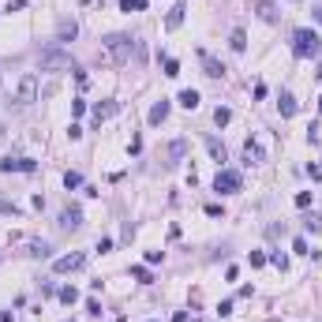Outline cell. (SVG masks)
<instances>
[{"label": "cell", "instance_id": "83f0119b", "mask_svg": "<svg viewBox=\"0 0 322 322\" xmlns=\"http://www.w3.org/2000/svg\"><path fill=\"white\" fill-rule=\"evenodd\" d=\"M165 75H169V79H176V75H180V60H173V56H165Z\"/></svg>", "mask_w": 322, "mask_h": 322}, {"label": "cell", "instance_id": "836d02e7", "mask_svg": "<svg viewBox=\"0 0 322 322\" xmlns=\"http://www.w3.org/2000/svg\"><path fill=\"white\" fill-rule=\"evenodd\" d=\"M68 139H71V143H75V139H83V128L75 124V120H71V124H68Z\"/></svg>", "mask_w": 322, "mask_h": 322}, {"label": "cell", "instance_id": "7c38bea8", "mask_svg": "<svg viewBox=\"0 0 322 322\" xmlns=\"http://www.w3.org/2000/svg\"><path fill=\"white\" fill-rule=\"evenodd\" d=\"M75 34H79V23H75V19H60V23H56V42H71Z\"/></svg>", "mask_w": 322, "mask_h": 322}, {"label": "cell", "instance_id": "7a4b0ae2", "mask_svg": "<svg viewBox=\"0 0 322 322\" xmlns=\"http://www.w3.org/2000/svg\"><path fill=\"white\" fill-rule=\"evenodd\" d=\"M322 49V37L315 30H307V26H300L296 34H292V56L296 60H307V56H318Z\"/></svg>", "mask_w": 322, "mask_h": 322}, {"label": "cell", "instance_id": "f35d334b", "mask_svg": "<svg viewBox=\"0 0 322 322\" xmlns=\"http://www.w3.org/2000/svg\"><path fill=\"white\" fill-rule=\"evenodd\" d=\"M315 19H318V23H322V4H318V8H315Z\"/></svg>", "mask_w": 322, "mask_h": 322}, {"label": "cell", "instance_id": "d6a6232c", "mask_svg": "<svg viewBox=\"0 0 322 322\" xmlns=\"http://www.w3.org/2000/svg\"><path fill=\"white\" fill-rule=\"evenodd\" d=\"M296 206H300V210H307V206H311V191H300L296 195Z\"/></svg>", "mask_w": 322, "mask_h": 322}, {"label": "cell", "instance_id": "9a60e30c", "mask_svg": "<svg viewBox=\"0 0 322 322\" xmlns=\"http://www.w3.org/2000/svg\"><path fill=\"white\" fill-rule=\"evenodd\" d=\"M165 116H169V101H165V98H161V101H157V105H154V109H150V116H146V120H150V124H165Z\"/></svg>", "mask_w": 322, "mask_h": 322}, {"label": "cell", "instance_id": "4316f807", "mask_svg": "<svg viewBox=\"0 0 322 322\" xmlns=\"http://www.w3.org/2000/svg\"><path fill=\"white\" fill-rule=\"evenodd\" d=\"M292 251H296V255H315V251L307 248V240H304V236H296V240H292Z\"/></svg>", "mask_w": 322, "mask_h": 322}, {"label": "cell", "instance_id": "277c9868", "mask_svg": "<svg viewBox=\"0 0 322 322\" xmlns=\"http://www.w3.org/2000/svg\"><path fill=\"white\" fill-rule=\"evenodd\" d=\"M240 173L236 169H217V176H214V191H221V195H236L240 191Z\"/></svg>", "mask_w": 322, "mask_h": 322}, {"label": "cell", "instance_id": "6da1fadb", "mask_svg": "<svg viewBox=\"0 0 322 322\" xmlns=\"http://www.w3.org/2000/svg\"><path fill=\"white\" fill-rule=\"evenodd\" d=\"M101 49H105V60L109 64H128L131 60V49H135V37L131 34H109L105 42H101Z\"/></svg>", "mask_w": 322, "mask_h": 322}, {"label": "cell", "instance_id": "1f68e13d", "mask_svg": "<svg viewBox=\"0 0 322 322\" xmlns=\"http://www.w3.org/2000/svg\"><path fill=\"white\" fill-rule=\"evenodd\" d=\"M304 225H307V232H322V217H307Z\"/></svg>", "mask_w": 322, "mask_h": 322}, {"label": "cell", "instance_id": "4fadbf2b", "mask_svg": "<svg viewBox=\"0 0 322 322\" xmlns=\"http://www.w3.org/2000/svg\"><path fill=\"white\" fill-rule=\"evenodd\" d=\"M255 8H259V19H262V23H277V4H273V0H259Z\"/></svg>", "mask_w": 322, "mask_h": 322}, {"label": "cell", "instance_id": "e575fe53", "mask_svg": "<svg viewBox=\"0 0 322 322\" xmlns=\"http://www.w3.org/2000/svg\"><path fill=\"white\" fill-rule=\"evenodd\" d=\"M251 266H266V255H262V251H251Z\"/></svg>", "mask_w": 322, "mask_h": 322}, {"label": "cell", "instance_id": "d590c367", "mask_svg": "<svg viewBox=\"0 0 322 322\" xmlns=\"http://www.w3.org/2000/svg\"><path fill=\"white\" fill-rule=\"evenodd\" d=\"M307 173H311V180H322V161H315V165H311Z\"/></svg>", "mask_w": 322, "mask_h": 322}, {"label": "cell", "instance_id": "5bb4252c", "mask_svg": "<svg viewBox=\"0 0 322 322\" xmlns=\"http://www.w3.org/2000/svg\"><path fill=\"white\" fill-rule=\"evenodd\" d=\"M277 109H281V116H296V98H292L289 90H281V98H277Z\"/></svg>", "mask_w": 322, "mask_h": 322}, {"label": "cell", "instance_id": "30bf717a", "mask_svg": "<svg viewBox=\"0 0 322 322\" xmlns=\"http://www.w3.org/2000/svg\"><path fill=\"white\" fill-rule=\"evenodd\" d=\"M198 60H203V71L206 75H210V79H225V64L221 60H217V56H210V53H198Z\"/></svg>", "mask_w": 322, "mask_h": 322}, {"label": "cell", "instance_id": "f546056e", "mask_svg": "<svg viewBox=\"0 0 322 322\" xmlns=\"http://www.w3.org/2000/svg\"><path fill=\"white\" fill-rule=\"evenodd\" d=\"M270 262H273V266H277V270H285V266H289V259H285V255H281V251H273V255H270Z\"/></svg>", "mask_w": 322, "mask_h": 322}, {"label": "cell", "instance_id": "8fae6325", "mask_svg": "<svg viewBox=\"0 0 322 322\" xmlns=\"http://www.w3.org/2000/svg\"><path fill=\"white\" fill-rule=\"evenodd\" d=\"M116 112H120V101H98V105H94V124H105Z\"/></svg>", "mask_w": 322, "mask_h": 322}, {"label": "cell", "instance_id": "d4e9b609", "mask_svg": "<svg viewBox=\"0 0 322 322\" xmlns=\"http://www.w3.org/2000/svg\"><path fill=\"white\" fill-rule=\"evenodd\" d=\"M146 0H120V12H143Z\"/></svg>", "mask_w": 322, "mask_h": 322}, {"label": "cell", "instance_id": "8992f818", "mask_svg": "<svg viewBox=\"0 0 322 322\" xmlns=\"http://www.w3.org/2000/svg\"><path fill=\"white\" fill-rule=\"evenodd\" d=\"M244 161H248V165H262V161H266V146H262L259 135H251L248 143H244Z\"/></svg>", "mask_w": 322, "mask_h": 322}, {"label": "cell", "instance_id": "8d00e7d4", "mask_svg": "<svg viewBox=\"0 0 322 322\" xmlns=\"http://www.w3.org/2000/svg\"><path fill=\"white\" fill-rule=\"evenodd\" d=\"M173 322H191V315H187V311H176V315H173Z\"/></svg>", "mask_w": 322, "mask_h": 322}, {"label": "cell", "instance_id": "5b68a950", "mask_svg": "<svg viewBox=\"0 0 322 322\" xmlns=\"http://www.w3.org/2000/svg\"><path fill=\"white\" fill-rule=\"evenodd\" d=\"M34 101H37V79L34 75H23L19 90H15V105H34Z\"/></svg>", "mask_w": 322, "mask_h": 322}, {"label": "cell", "instance_id": "7402d4cb", "mask_svg": "<svg viewBox=\"0 0 322 322\" xmlns=\"http://www.w3.org/2000/svg\"><path fill=\"white\" fill-rule=\"evenodd\" d=\"M0 214H4V217H23V206H15V203H8V198H0Z\"/></svg>", "mask_w": 322, "mask_h": 322}, {"label": "cell", "instance_id": "e0dca14e", "mask_svg": "<svg viewBox=\"0 0 322 322\" xmlns=\"http://www.w3.org/2000/svg\"><path fill=\"white\" fill-rule=\"evenodd\" d=\"M184 154H187V143H184V139H176V143L169 146V165H180V161H184Z\"/></svg>", "mask_w": 322, "mask_h": 322}, {"label": "cell", "instance_id": "484cf974", "mask_svg": "<svg viewBox=\"0 0 322 322\" xmlns=\"http://www.w3.org/2000/svg\"><path fill=\"white\" fill-rule=\"evenodd\" d=\"M64 187H68V191L83 187V176H79V173H64Z\"/></svg>", "mask_w": 322, "mask_h": 322}, {"label": "cell", "instance_id": "ab89813d", "mask_svg": "<svg viewBox=\"0 0 322 322\" xmlns=\"http://www.w3.org/2000/svg\"><path fill=\"white\" fill-rule=\"evenodd\" d=\"M318 112H322V98H318Z\"/></svg>", "mask_w": 322, "mask_h": 322}, {"label": "cell", "instance_id": "f1b7e54d", "mask_svg": "<svg viewBox=\"0 0 322 322\" xmlns=\"http://www.w3.org/2000/svg\"><path fill=\"white\" fill-rule=\"evenodd\" d=\"M26 255H34V259H45V255H49V244H30V251Z\"/></svg>", "mask_w": 322, "mask_h": 322}, {"label": "cell", "instance_id": "44dd1931", "mask_svg": "<svg viewBox=\"0 0 322 322\" xmlns=\"http://www.w3.org/2000/svg\"><path fill=\"white\" fill-rule=\"evenodd\" d=\"M229 45H232L236 53H244V49H248V34H244V30H232V37H229Z\"/></svg>", "mask_w": 322, "mask_h": 322}, {"label": "cell", "instance_id": "9c48e42d", "mask_svg": "<svg viewBox=\"0 0 322 322\" xmlns=\"http://www.w3.org/2000/svg\"><path fill=\"white\" fill-rule=\"evenodd\" d=\"M34 161L30 157H4L0 161V173H34Z\"/></svg>", "mask_w": 322, "mask_h": 322}, {"label": "cell", "instance_id": "2e32d148", "mask_svg": "<svg viewBox=\"0 0 322 322\" xmlns=\"http://www.w3.org/2000/svg\"><path fill=\"white\" fill-rule=\"evenodd\" d=\"M184 12H187V8H184V4H173V12H169V15H165V26H169V30H176V26H180V23H184Z\"/></svg>", "mask_w": 322, "mask_h": 322}, {"label": "cell", "instance_id": "603a6c76", "mask_svg": "<svg viewBox=\"0 0 322 322\" xmlns=\"http://www.w3.org/2000/svg\"><path fill=\"white\" fill-rule=\"evenodd\" d=\"M229 120H232V112L225 109V105H217V109H214V124H217V128H225Z\"/></svg>", "mask_w": 322, "mask_h": 322}, {"label": "cell", "instance_id": "cb8c5ba5", "mask_svg": "<svg viewBox=\"0 0 322 322\" xmlns=\"http://www.w3.org/2000/svg\"><path fill=\"white\" fill-rule=\"evenodd\" d=\"M131 277H135L139 285H150V270L146 266H131Z\"/></svg>", "mask_w": 322, "mask_h": 322}, {"label": "cell", "instance_id": "3957f363", "mask_svg": "<svg viewBox=\"0 0 322 322\" xmlns=\"http://www.w3.org/2000/svg\"><path fill=\"white\" fill-rule=\"evenodd\" d=\"M37 64H42V71H75L71 53H68V49H60V45H49V49H42Z\"/></svg>", "mask_w": 322, "mask_h": 322}, {"label": "cell", "instance_id": "ffe728a7", "mask_svg": "<svg viewBox=\"0 0 322 322\" xmlns=\"http://www.w3.org/2000/svg\"><path fill=\"white\" fill-rule=\"evenodd\" d=\"M180 105H184V109H198V90H180Z\"/></svg>", "mask_w": 322, "mask_h": 322}, {"label": "cell", "instance_id": "52a82bcc", "mask_svg": "<svg viewBox=\"0 0 322 322\" xmlns=\"http://www.w3.org/2000/svg\"><path fill=\"white\" fill-rule=\"evenodd\" d=\"M60 229L64 232L83 229V210H79V206H64V210H60Z\"/></svg>", "mask_w": 322, "mask_h": 322}, {"label": "cell", "instance_id": "ba28073f", "mask_svg": "<svg viewBox=\"0 0 322 322\" xmlns=\"http://www.w3.org/2000/svg\"><path fill=\"white\" fill-rule=\"evenodd\" d=\"M83 262H87V255H83V251H71V255H64V259H56L53 270L56 273H71V270H79Z\"/></svg>", "mask_w": 322, "mask_h": 322}, {"label": "cell", "instance_id": "d6986e66", "mask_svg": "<svg viewBox=\"0 0 322 322\" xmlns=\"http://www.w3.org/2000/svg\"><path fill=\"white\" fill-rule=\"evenodd\" d=\"M56 296H60V304H68V307H71V304H79V289H75V285H64L60 292H56Z\"/></svg>", "mask_w": 322, "mask_h": 322}, {"label": "cell", "instance_id": "4dcf8cb0", "mask_svg": "<svg viewBox=\"0 0 322 322\" xmlns=\"http://www.w3.org/2000/svg\"><path fill=\"white\" fill-rule=\"evenodd\" d=\"M217 315L229 318V315H232V300H221V304H217Z\"/></svg>", "mask_w": 322, "mask_h": 322}, {"label": "cell", "instance_id": "74e56055", "mask_svg": "<svg viewBox=\"0 0 322 322\" xmlns=\"http://www.w3.org/2000/svg\"><path fill=\"white\" fill-rule=\"evenodd\" d=\"M0 322H15V315L12 311H0Z\"/></svg>", "mask_w": 322, "mask_h": 322}, {"label": "cell", "instance_id": "ac0fdd59", "mask_svg": "<svg viewBox=\"0 0 322 322\" xmlns=\"http://www.w3.org/2000/svg\"><path fill=\"white\" fill-rule=\"evenodd\" d=\"M206 150H210V157L217 161V165H221V161H225V146H221V143H217V139H214V135H206Z\"/></svg>", "mask_w": 322, "mask_h": 322}]
</instances>
